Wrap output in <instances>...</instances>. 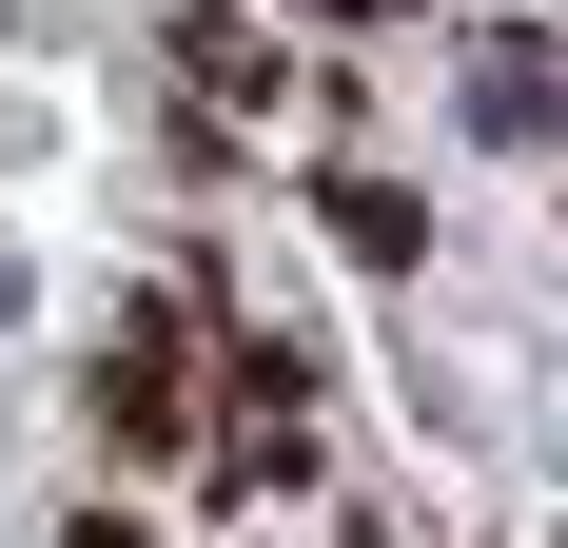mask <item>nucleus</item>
<instances>
[{
  "mask_svg": "<svg viewBox=\"0 0 568 548\" xmlns=\"http://www.w3.org/2000/svg\"><path fill=\"white\" fill-rule=\"evenodd\" d=\"M334 235H353V274H432V216L393 176H334Z\"/></svg>",
  "mask_w": 568,
  "mask_h": 548,
  "instance_id": "obj_1",
  "label": "nucleus"
},
{
  "mask_svg": "<svg viewBox=\"0 0 568 548\" xmlns=\"http://www.w3.org/2000/svg\"><path fill=\"white\" fill-rule=\"evenodd\" d=\"M59 548H158V529H138V509H79V529H59Z\"/></svg>",
  "mask_w": 568,
  "mask_h": 548,
  "instance_id": "obj_2",
  "label": "nucleus"
}]
</instances>
